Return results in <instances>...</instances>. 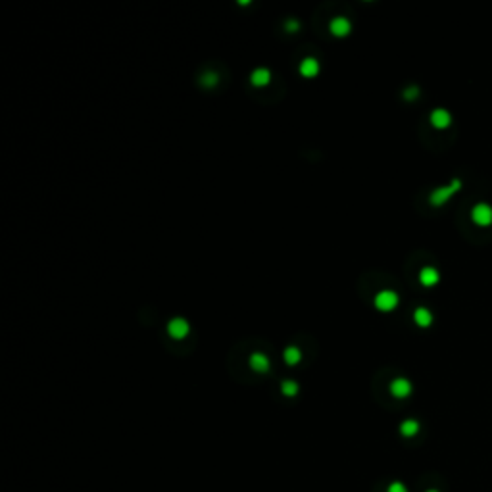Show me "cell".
I'll list each match as a JSON object with an SVG mask.
<instances>
[{
    "mask_svg": "<svg viewBox=\"0 0 492 492\" xmlns=\"http://www.w3.org/2000/svg\"><path fill=\"white\" fill-rule=\"evenodd\" d=\"M460 187H461L460 179H454L448 187H440V189H437V191L431 194V204H433V206H442L444 202L450 200V196H452L454 192L460 191Z\"/></svg>",
    "mask_w": 492,
    "mask_h": 492,
    "instance_id": "cell-1",
    "label": "cell"
},
{
    "mask_svg": "<svg viewBox=\"0 0 492 492\" xmlns=\"http://www.w3.org/2000/svg\"><path fill=\"white\" fill-rule=\"evenodd\" d=\"M398 302H400V298L394 290H381L375 296V308L381 312H392L398 306Z\"/></svg>",
    "mask_w": 492,
    "mask_h": 492,
    "instance_id": "cell-2",
    "label": "cell"
},
{
    "mask_svg": "<svg viewBox=\"0 0 492 492\" xmlns=\"http://www.w3.org/2000/svg\"><path fill=\"white\" fill-rule=\"evenodd\" d=\"M191 331V327H189V321L183 318H173L169 323H167V333L171 338L175 340H181V338H185L187 334Z\"/></svg>",
    "mask_w": 492,
    "mask_h": 492,
    "instance_id": "cell-3",
    "label": "cell"
},
{
    "mask_svg": "<svg viewBox=\"0 0 492 492\" xmlns=\"http://www.w3.org/2000/svg\"><path fill=\"white\" fill-rule=\"evenodd\" d=\"M471 216H473V221L477 223V225H491L492 223V208L489 206V204H477L475 208H473V212H471Z\"/></svg>",
    "mask_w": 492,
    "mask_h": 492,
    "instance_id": "cell-4",
    "label": "cell"
},
{
    "mask_svg": "<svg viewBox=\"0 0 492 492\" xmlns=\"http://www.w3.org/2000/svg\"><path fill=\"white\" fill-rule=\"evenodd\" d=\"M450 121H452V115H450V111H446L444 108H437V110L431 113V123H433V127L446 129L450 125Z\"/></svg>",
    "mask_w": 492,
    "mask_h": 492,
    "instance_id": "cell-5",
    "label": "cell"
},
{
    "mask_svg": "<svg viewBox=\"0 0 492 492\" xmlns=\"http://www.w3.org/2000/svg\"><path fill=\"white\" fill-rule=\"evenodd\" d=\"M329 29L333 33L334 37H346L350 31H352V25L346 17H334L329 25Z\"/></svg>",
    "mask_w": 492,
    "mask_h": 492,
    "instance_id": "cell-6",
    "label": "cell"
},
{
    "mask_svg": "<svg viewBox=\"0 0 492 492\" xmlns=\"http://www.w3.org/2000/svg\"><path fill=\"white\" fill-rule=\"evenodd\" d=\"M248 364H250V367H252L254 371H258V373H266V371L270 369V358H268L266 354L254 352V354L250 356Z\"/></svg>",
    "mask_w": 492,
    "mask_h": 492,
    "instance_id": "cell-7",
    "label": "cell"
},
{
    "mask_svg": "<svg viewBox=\"0 0 492 492\" xmlns=\"http://www.w3.org/2000/svg\"><path fill=\"white\" fill-rule=\"evenodd\" d=\"M270 81H271V71L268 67H258V69L252 71V75H250V83L254 87H266Z\"/></svg>",
    "mask_w": 492,
    "mask_h": 492,
    "instance_id": "cell-8",
    "label": "cell"
},
{
    "mask_svg": "<svg viewBox=\"0 0 492 492\" xmlns=\"http://www.w3.org/2000/svg\"><path fill=\"white\" fill-rule=\"evenodd\" d=\"M390 392L398 398L408 396L412 392V383L408 381V379H394L392 384H390Z\"/></svg>",
    "mask_w": 492,
    "mask_h": 492,
    "instance_id": "cell-9",
    "label": "cell"
},
{
    "mask_svg": "<svg viewBox=\"0 0 492 492\" xmlns=\"http://www.w3.org/2000/svg\"><path fill=\"white\" fill-rule=\"evenodd\" d=\"M300 73L304 77H316L319 73V62L316 58H304L300 64Z\"/></svg>",
    "mask_w": 492,
    "mask_h": 492,
    "instance_id": "cell-10",
    "label": "cell"
},
{
    "mask_svg": "<svg viewBox=\"0 0 492 492\" xmlns=\"http://www.w3.org/2000/svg\"><path fill=\"white\" fill-rule=\"evenodd\" d=\"M413 321L419 325V327H429L431 323H433V314L429 312L427 308H417L415 312H413Z\"/></svg>",
    "mask_w": 492,
    "mask_h": 492,
    "instance_id": "cell-11",
    "label": "cell"
},
{
    "mask_svg": "<svg viewBox=\"0 0 492 492\" xmlns=\"http://www.w3.org/2000/svg\"><path fill=\"white\" fill-rule=\"evenodd\" d=\"M419 281H421V285L425 286H433L438 283V271L435 270V268H425V270H421L419 273Z\"/></svg>",
    "mask_w": 492,
    "mask_h": 492,
    "instance_id": "cell-12",
    "label": "cell"
},
{
    "mask_svg": "<svg viewBox=\"0 0 492 492\" xmlns=\"http://www.w3.org/2000/svg\"><path fill=\"white\" fill-rule=\"evenodd\" d=\"M283 356H285V362L288 365H296L302 360V352H300V348H296V346H288Z\"/></svg>",
    "mask_w": 492,
    "mask_h": 492,
    "instance_id": "cell-13",
    "label": "cell"
},
{
    "mask_svg": "<svg viewBox=\"0 0 492 492\" xmlns=\"http://www.w3.org/2000/svg\"><path fill=\"white\" fill-rule=\"evenodd\" d=\"M218 73H212V71H206L202 77H200V83L204 85V87H216L218 85Z\"/></svg>",
    "mask_w": 492,
    "mask_h": 492,
    "instance_id": "cell-14",
    "label": "cell"
},
{
    "mask_svg": "<svg viewBox=\"0 0 492 492\" xmlns=\"http://www.w3.org/2000/svg\"><path fill=\"white\" fill-rule=\"evenodd\" d=\"M281 388H283V392H285L286 396H294V394L298 392V384H296V381H285Z\"/></svg>",
    "mask_w": 492,
    "mask_h": 492,
    "instance_id": "cell-15",
    "label": "cell"
},
{
    "mask_svg": "<svg viewBox=\"0 0 492 492\" xmlns=\"http://www.w3.org/2000/svg\"><path fill=\"white\" fill-rule=\"evenodd\" d=\"M417 431V423L415 421H406L404 425H402V433L404 435H413Z\"/></svg>",
    "mask_w": 492,
    "mask_h": 492,
    "instance_id": "cell-16",
    "label": "cell"
},
{
    "mask_svg": "<svg viewBox=\"0 0 492 492\" xmlns=\"http://www.w3.org/2000/svg\"><path fill=\"white\" fill-rule=\"evenodd\" d=\"M417 95H419V89L417 87H410V89L404 91V98L406 100H413V98H417Z\"/></svg>",
    "mask_w": 492,
    "mask_h": 492,
    "instance_id": "cell-17",
    "label": "cell"
},
{
    "mask_svg": "<svg viewBox=\"0 0 492 492\" xmlns=\"http://www.w3.org/2000/svg\"><path fill=\"white\" fill-rule=\"evenodd\" d=\"M285 27H286V31L288 33H296L300 25H298V21H296V19H288V21L285 23Z\"/></svg>",
    "mask_w": 492,
    "mask_h": 492,
    "instance_id": "cell-18",
    "label": "cell"
}]
</instances>
